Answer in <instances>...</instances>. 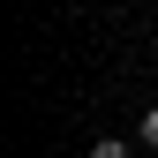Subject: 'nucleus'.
<instances>
[{
  "label": "nucleus",
  "instance_id": "obj_1",
  "mask_svg": "<svg viewBox=\"0 0 158 158\" xmlns=\"http://www.w3.org/2000/svg\"><path fill=\"white\" fill-rule=\"evenodd\" d=\"M90 158H128V151H121V143H113V135H106V143H98V151H90Z\"/></svg>",
  "mask_w": 158,
  "mask_h": 158
},
{
  "label": "nucleus",
  "instance_id": "obj_2",
  "mask_svg": "<svg viewBox=\"0 0 158 158\" xmlns=\"http://www.w3.org/2000/svg\"><path fill=\"white\" fill-rule=\"evenodd\" d=\"M143 143H158V106H151V113H143Z\"/></svg>",
  "mask_w": 158,
  "mask_h": 158
}]
</instances>
